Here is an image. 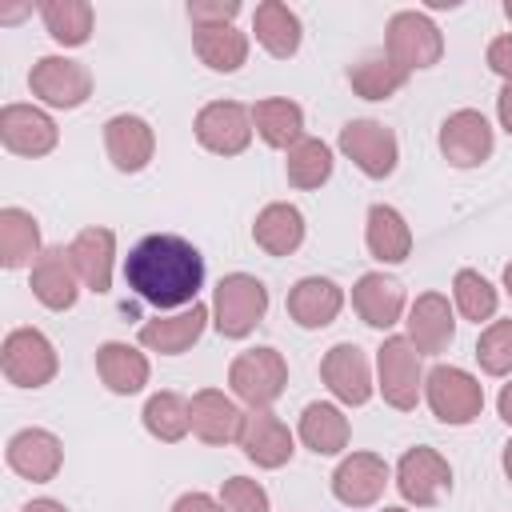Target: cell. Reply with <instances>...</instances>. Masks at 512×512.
Segmentation results:
<instances>
[{"label": "cell", "mask_w": 512, "mask_h": 512, "mask_svg": "<svg viewBox=\"0 0 512 512\" xmlns=\"http://www.w3.org/2000/svg\"><path fill=\"white\" fill-rule=\"evenodd\" d=\"M124 280L140 300L156 308H188L204 284V256L184 236L152 232L128 252Z\"/></svg>", "instance_id": "obj_1"}, {"label": "cell", "mask_w": 512, "mask_h": 512, "mask_svg": "<svg viewBox=\"0 0 512 512\" xmlns=\"http://www.w3.org/2000/svg\"><path fill=\"white\" fill-rule=\"evenodd\" d=\"M268 312V288L248 276V272H232L216 284V296H212V324L220 336L228 340H240L248 336Z\"/></svg>", "instance_id": "obj_2"}, {"label": "cell", "mask_w": 512, "mask_h": 512, "mask_svg": "<svg viewBox=\"0 0 512 512\" xmlns=\"http://www.w3.org/2000/svg\"><path fill=\"white\" fill-rule=\"evenodd\" d=\"M424 396H428V408L440 424H472L484 408V388L472 372L464 368H452V364H436L428 376H424Z\"/></svg>", "instance_id": "obj_3"}, {"label": "cell", "mask_w": 512, "mask_h": 512, "mask_svg": "<svg viewBox=\"0 0 512 512\" xmlns=\"http://www.w3.org/2000/svg\"><path fill=\"white\" fill-rule=\"evenodd\" d=\"M0 368L16 388H44L56 376V348L36 328H12L0 348Z\"/></svg>", "instance_id": "obj_4"}, {"label": "cell", "mask_w": 512, "mask_h": 512, "mask_svg": "<svg viewBox=\"0 0 512 512\" xmlns=\"http://www.w3.org/2000/svg\"><path fill=\"white\" fill-rule=\"evenodd\" d=\"M228 384H232L236 400H244L248 408H268L288 384V364L276 348H248L232 360Z\"/></svg>", "instance_id": "obj_5"}, {"label": "cell", "mask_w": 512, "mask_h": 512, "mask_svg": "<svg viewBox=\"0 0 512 512\" xmlns=\"http://www.w3.org/2000/svg\"><path fill=\"white\" fill-rule=\"evenodd\" d=\"M376 372H380V396L400 408V412H412L416 400H420V388H424V372H420V352L412 348L408 336H388L376 352Z\"/></svg>", "instance_id": "obj_6"}, {"label": "cell", "mask_w": 512, "mask_h": 512, "mask_svg": "<svg viewBox=\"0 0 512 512\" xmlns=\"http://www.w3.org/2000/svg\"><path fill=\"white\" fill-rule=\"evenodd\" d=\"M384 44H388V60H396L408 72L432 68L444 56V36H440V28L424 12H396L388 20Z\"/></svg>", "instance_id": "obj_7"}, {"label": "cell", "mask_w": 512, "mask_h": 512, "mask_svg": "<svg viewBox=\"0 0 512 512\" xmlns=\"http://www.w3.org/2000/svg\"><path fill=\"white\" fill-rule=\"evenodd\" d=\"M340 152L372 180H384L396 172V160H400V148H396V136L388 124L380 120H348L340 128Z\"/></svg>", "instance_id": "obj_8"}, {"label": "cell", "mask_w": 512, "mask_h": 512, "mask_svg": "<svg viewBox=\"0 0 512 512\" xmlns=\"http://www.w3.org/2000/svg\"><path fill=\"white\" fill-rule=\"evenodd\" d=\"M28 88L52 108H80L92 96V72L68 56H40L28 72Z\"/></svg>", "instance_id": "obj_9"}, {"label": "cell", "mask_w": 512, "mask_h": 512, "mask_svg": "<svg viewBox=\"0 0 512 512\" xmlns=\"http://www.w3.org/2000/svg\"><path fill=\"white\" fill-rule=\"evenodd\" d=\"M396 488L408 504L432 508L452 488V468L436 448H408L396 464Z\"/></svg>", "instance_id": "obj_10"}, {"label": "cell", "mask_w": 512, "mask_h": 512, "mask_svg": "<svg viewBox=\"0 0 512 512\" xmlns=\"http://www.w3.org/2000/svg\"><path fill=\"white\" fill-rule=\"evenodd\" d=\"M196 140L216 156H236L252 140V112L236 100H212L196 112Z\"/></svg>", "instance_id": "obj_11"}, {"label": "cell", "mask_w": 512, "mask_h": 512, "mask_svg": "<svg viewBox=\"0 0 512 512\" xmlns=\"http://www.w3.org/2000/svg\"><path fill=\"white\" fill-rule=\"evenodd\" d=\"M56 120L32 104H4L0 108V140L16 156H48L56 148Z\"/></svg>", "instance_id": "obj_12"}, {"label": "cell", "mask_w": 512, "mask_h": 512, "mask_svg": "<svg viewBox=\"0 0 512 512\" xmlns=\"http://www.w3.org/2000/svg\"><path fill=\"white\" fill-rule=\"evenodd\" d=\"M440 152L456 168H476L480 160H488L492 156V128H488L484 112H476V108L452 112L440 124Z\"/></svg>", "instance_id": "obj_13"}, {"label": "cell", "mask_w": 512, "mask_h": 512, "mask_svg": "<svg viewBox=\"0 0 512 512\" xmlns=\"http://www.w3.org/2000/svg\"><path fill=\"white\" fill-rule=\"evenodd\" d=\"M388 484V464L376 452H352L340 460V468L332 472V496L348 508H368L384 496Z\"/></svg>", "instance_id": "obj_14"}, {"label": "cell", "mask_w": 512, "mask_h": 512, "mask_svg": "<svg viewBox=\"0 0 512 512\" xmlns=\"http://www.w3.org/2000/svg\"><path fill=\"white\" fill-rule=\"evenodd\" d=\"M320 376L340 404H368L372 396V368L356 344H332L320 360Z\"/></svg>", "instance_id": "obj_15"}, {"label": "cell", "mask_w": 512, "mask_h": 512, "mask_svg": "<svg viewBox=\"0 0 512 512\" xmlns=\"http://www.w3.org/2000/svg\"><path fill=\"white\" fill-rule=\"evenodd\" d=\"M240 448L256 468H280L292 460V432L280 416H272L268 408H252L244 412V428H240Z\"/></svg>", "instance_id": "obj_16"}, {"label": "cell", "mask_w": 512, "mask_h": 512, "mask_svg": "<svg viewBox=\"0 0 512 512\" xmlns=\"http://www.w3.org/2000/svg\"><path fill=\"white\" fill-rule=\"evenodd\" d=\"M104 148H108V160L116 172H144L152 152H156V136H152V124L144 116H112L104 124Z\"/></svg>", "instance_id": "obj_17"}, {"label": "cell", "mask_w": 512, "mask_h": 512, "mask_svg": "<svg viewBox=\"0 0 512 512\" xmlns=\"http://www.w3.org/2000/svg\"><path fill=\"white\" fill-rule=\"evenodd\" d=\"M408 340H412V348L420 352V356H436V352H444L448 344H452V336H456V316H452V304H448V296H440V292H424V296H416V304L408 308Z\"/></svg>", "instance_id": "obj_18"}, {"label": "cell", "mask_w": 512, "mask_h": 512, "mask_svg": "<svg viewBox=\"0 0 512 512\" xmlns=\"http://www.w3.org/2000/svg\"><path fill=\"white\" fill-rule=\"evenodd\" d=\"M60 464H64V448L48 428H24L8 440V468L32 484L52 480Z\"/></svg>", "instance_id": "obj_19"}, {"label": "cell", "mask_w": 512, "mask_h": 512, "mask_svg": "<svg viewBox=\"0 0 512 512\" xmlns=\"http://www.w3.org/2000/svg\"><path fill=\"white\" fill-rule=\"evenodd\" d=\"M32 296L52 312H64L76 304L80 288H76V268H72L68 248H44L40 252V260L32 264Z\"/></svg>", "instance_id": "obj_20"}, {"label": "cell", "mask_w": 512, "mask_h": 512, "mask_svg": "<svg viewBox=\"0 0 512 512\" xmlns=\"http://www.w3.org/2000/svg\"><path fill=\"white\" fill-rule=\"evenodd\" d=\"M352 308L368 328H392L404 312V284L384 272H364L352 288Z\"/></svg>", "instance_id": "obj_21"}, {"label": "cell", "mask_w": 512, "mask_h": 512, "mask_svg": "<svg viewBox=\"0 0 512 512\" xmlns=\"http://www.w3.org/2000/svg\"><path fill=\"white\" fill-rule=\"evenodd\" d=\"M340 308H344V292L328 276H304L288 292V316L300 328H328L340 316Z\"/></svg>", "instance_id": "obj_22"}, {"label": "cell", "mask_w": 512, "mask_h": 512, "mask_svg": "<svg viewBox=\"0 0 512 512\" xmlns=\"http://www.w3.org/2000/svg\"><path fill=\"white\" fill-rule=\"evenodd\" d=\"M204 324H208V308L204 304H188L176 316H156V320L140 324V344L160 352V356H180L200 340Z\"/></svg>", "instance_id": "obj_23"}, {"label": "cell", "mask_w": 512, "mask_h": 512, "mask_svg": "<svg viewBox=\"0 0 512 512\" xmlns=\"http://www.w3.org/2000/svg\"><path fill=\"white\" fill-rule=\"evenodd\" d=\"M188 412H192V432L204 440V444H232L240 440V428H244V412L216 388H200L192 400H188Z\"/></svg>", "instance_id": "obj_24"}, {"label": "cell", "mask_w": 512, "mask_h": 512, "mask_svg": "<svg viewBox=\"0 0 512 512\" xmlns=\"http://www.w3.org/2000/svg\"><path fill=\"white\" fill-rule=\"evenodd\" d=\"M68 256H72V268L84 280V288L108 292V284H112V256H116L112 228H84V232H76V240L68 244Z\"/></svg>", "instance_id": "obj_25"}, {"label": "cell", "mask_w": 512, "mask_h": 512, "mask_svg": "<svg viewBox=\"0 0 512 512\" xmlns=\"http://www.w3.org/2000/svg\"><path fill=\"white\" fill-rule=\"evenodd\" d=\"M96 372L100 380L108 384V392L116 396H132L148 384V356L136 352L132 344H120V340H108L96 348Z\"/></svg>", "instance_id": "obj_26"}, {"label": "cell", "mask_w": 512, "mask_h": 512, "mask_svg": "<svg viewBox=\"0 0 512 512\" xmlns=\"http://www.w3.org/2000/svg\"><path fill=\"white\" fill-rule=\"evenodd\" d=\"M252 240L268 252V256H292L304 244V216L296 204H264L256 224H252Z\"/></svg>", "instance_id": "obj_27"}, {"label": "cell", "mask_w": 512, "mask_h": 512, "mask_svg": "<svg viewBox=\"0 0 512 512\" xmlns=\"http://www.w3.org/2000/svg\"><path fill=\"white\" fill-rule=\"evenodd\" d=\"M368 252L380 264H400L412 252V228L404 224V216L392 204H372L368 208V228H364Z\"/></svg>", "instance_id": "obj_28"}, {"label": "cell", "mask_w": 512, "mask_h": 512, "mask_svg": "<svg viewBox=\"0 0 512 512\" xmlns=\"http://www.w3.org/2000/svg\"><path fill=\"white\" fill-rule=\"evenodd\" d=\"M348 436H352L348 416H344L336 404L316 400V404H308V408L300 412V440H304V448H312L316 456H336V452H344V448H348Z\"/></svg>", "instance_id": "obj_29"}, {"label": "cell", "mask_w": 512, "mask_h": 512, "mask_svg": "<svg viewBox=\"0 0 512 512\" xmlns=\"http://www.w3.org/2000/svg\"><path fill=\"white\" fill-rule=\"evenodd\" d=\"M252 124H256L260 140L272 148H296L304 140V108L296 100H284V96L260 100L252 108Z\"/></svg>", "instance_id": "obj_30"}, {"label": "cell", "mask_w": 512, "mask_h": 512, "mask_svg": "<svg viewBox=\"0 0 512 512\" xmlns=\"http://www.w3.org/2000/svg\"><path fill=\"white\" fill-rule=\"evenodd\" d=\"M252 32H256V40L264 44V52H272V56H280V60L296 56V48H300V16H296L288 4H280V0H264V4L256 8Z\"/></svg>", "instance_id": "obj_31"}, {"label": "cell", "mask_w": 512, "mask_h": 512, "mask_svg": "<svg viewBox=\"0 0 512 512\" xmlns=\"http://www.w3.org/2000/svg\"><path fill=\"white\" fill-rule=\"evenodd\" d=\"M40 260V228L24 208H0V264L24 268Z\"/></svg>", "instance_id": "obj_32"}, {"label": "cell", "mask_w": 512, "mask_h": 512, "mask_svg": "<svg viewBox=\"0 0 512 512\" xmlns=\"http://www.w3.org/2000/svg\"><path fill=\"white\" fill-rule=\"evenodd\" d=\"M40 20H44L48 36L64 48H80L92 36V4L88 0H44Z\"/></svg>", "instance_id": "obj_33"}, {"label": "cell", "mask_w": 512, "mask_h": 512, "mask_svg": "<svg viewBox=\"0 0 512 512\" xmlns=\"http://www.w3.org/2000/svg\"><path fill=\"white\" fill-rule=\"evenodd\" d=\"M192 48H196V56H200L212 72H236V68L248 60V36L236 32L232 24L196 28V32H192Z\"/></svg>", "instance_id": "obj_34"}, {"label": "cell", "mask_w": 512, "mask_h": 512, "mask_svg": "<svg viewBox=\"0 0 512 512\" xmlns=\"http://www.w3.org/2000/svg\"><path fill=\"white\" fill-rule=\"evenodd\" d=\"M348 84L364 100H388V96H396L408 84V68H400L388 56H368V60L348 68Z\"/></svg>", "instance_id": "obj_35"}, {"label": "cell", "mask_w": 512, "mask_h": 512, "mask_svg": "<svg viewBox=\"0 0 512 512\" xmlns=\"http://www.w3.org/2000/svg\"><path fill=\"white\" fill-rule=\"evenodd\" d=\"M140 416H144L148 436H156L164 444L184 440L188 428H192V412H188V400L180 392H156V396H148V404H144Z\"/></svg>", "instance_id": "obj_36"}, {"label": "cell", "mask_w": 512, "mask_h": 512, "mask_svg": "<svg viewBox=\"0 0 512 512\" xmlns=\"http://www.w3.org/2000/svg\"><path fill=\"white\" fill-rule=\"evenodd\" d=\"M284 172H288V184H296V188H320L332 176V148L324 140L304 136L296 148H288Z\"/></svg>", "instance_id": "obj_37"}, {"label": "cell", "mask_w": 512, "mask_h": 512, "mask_svg": "<svg viewBox=\"0 0 512 512\" xmlns=\"http://www.w3.org/2000/svg\"><path fill=\"white\" fill-rule=\"evenodd\" d=\"M452 296H456V308L464 312V320H492L496 316V304H500V296H496V288L476 272V268H460L456 272V280H452Z\"/></svg>", "instance_id": "obj_38"}, {"label": "cell", "mask_w": 512, "mask_h": 512, "mask_svg": "<svg viewBox=\"0 0 512 512\" xmlns=\"http://www.w3.org/2000/svg\"><path fill=\"white\" fill-rule=\"evenodd\" d=\"M476 360L488 376L512 372V320H492L476 340Z\"/></svg>", "instance_id": "obj_39"}, {"label": "cell", "mask_w": 512, "mask_h": 512, "mask_svg": "<svg viewBox=\"0 0 512 512\" xmlns=\"http://www.w3.org/2000/svg\"><path fill=\"white\" fill-rule=\"evenodd\" d=\"M220 504L228 512H268V492L248 476H232L220 488Z\"/></svg>", "instance_id": "obj_40"}, {"label": "cell", "mask_w": 512, "mask_h": 512, "mask_svg": "<svg viewBox=\"0 0 512 512\" xmlns=\"http://www.w3.org/2000/svg\"><path fill=\"white\" fill-rule=\"evenodd\" d=\"M240 12V0H192L188 4V20L196 28H220V24H232Z\"/></svg>", "instance_id": "obj_41"}, {"label": "cell", "mask_w": 512, "mask_h": 512, "mask_svg": "<svg viewBox=\"0 0 512 512\" xmlns=\"http://www.w3.org/2000/svg\"><path fill=\"white\" fill-rule=\"evenodd\" d=\"M488 68L504 76V84H512V36H496L488 44Z\"/></svg>", "instance_id": "obj_42"}, {"label": "cell", "mask_w": 512, "mask_h": 512, "mask_svg": "<svg viewBox=\"0 0 512 512\" xmlns=\"http://www.w3.org/2000/svg\"><path fill=\"white\" fill-rule=\"evenodd\" d=\"M172 512H228L220 500H212L208 492H184L176 504H172Z\"/></svg>", "instance_id": "obj_43"}, {"label": "cell", "mask_w": 512, "mask_h": 512, "mask_svg": "<svg viewBox=\"0 0 512 512\" xmlns=\"http://www.w3.org/2000/svg\"><path fill=\"white\" fill-rule=\"evenodd\" d=\"M496 116H500L504 132L512 136V84H504V88H500V96H496Z\"/></svg>", "instance_id": "obj_44"}, {"label": "cell", "mask_w": 512, "mask_h": 512, "mask_svg": "<svg viewBox=\"0 0 512 512\" xmlns=\"http://www.w3.org/2000/svg\"><path fill=\"white\" fill-rule=\"evenodd\" d=\"M496 408H500V420H504V424H512V384H504V388H500Z\"/></svg>", "instance_id": "obj_45"}, {"label": "cell", "mask_w": 512, "mask_h": 512, "mask_svg": "<svg viewBox=\"0 0 512 512\" xmlns=\"http://www.w3.org/2000/svg\"><path fill=\"white\" fill-rule=\"evenodd\" d=\"M20 512H68L60 500H28Z\"/></svg>", "instance_id": "obj_46"}, {"label": "cell", "mask_w": 512, "mask_h": 512, "mask_svg": "<svg viewBox=\"0 0 512 512\" xmlns=\"http://www.w3.org/2000/svg\"><path fill=\"white\" fill-rule=\"evenodd\" d=\"M504 476H508V480H512V440H508V444H504Z\"/></svg>", "instance_id": "obj_47"}, {"label": "cell", "mask_w": 512, "mask_h": 512, "mask_svg": "<svg viewBox=\"0 0 512 512\" xmlns=\"http://www.w3.org/2000/svg\"><path fill=\"white\" fill-rule=\"evenodd\" d=\"M504 292L512 296V264H504Z\"/></svg>", "instance_id": "obj_48"}, {"label": "cell", "mask_w": 512, "mask_h": 512, "mask_svg": "<svg viewBox=\"0 0 512 512\" xmlns=\"http://www.w3.org/2000/svg\"><path fill=\"white\" fill-rule=\"evenodd\" d=\"M504 16H508V20H512V0H504Z\"/></svg>", "instance_id": "obj_49"}, {"label": "cell", "mask_w": 512, "mask_h": 512, "mask_svg": "<svg viewBox=\"0 0 512 512\" xmlns=\"http://www.w3.org/2000/svg\"><path fill=\"white\" fill-rule=\"evenodd\" d=\"M380 512H408V508H380Z\"/></svg>", "instance_id": "obj_50"}]
</instances>
